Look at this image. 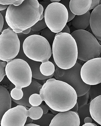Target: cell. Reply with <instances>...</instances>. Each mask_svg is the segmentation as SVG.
<instances>
[{
    "label": "cell",
    "mask_w": 101,
    "mask_h": 126,
    "mask_svg": "<svg viewBox=\"0 0 101 126\" xmlns=\"http://www.w3.org/2000/svg\"><path fill=\"white\" fill-rule=\"evenodd\" d=\"M61 0H50L52 3H59Z\"/></svg>",
    "instance_id": "42"
},
{
    "label": "cell",
    "mask_w": 101,
    "mask_h": 126,
    "mask_svg": "<svg viewBox=\"0 0 101 126\" xmlns=\"http://www.w3.org/2000/svg\"><path fill=\"white\" fill-rule=\"evenodd\" d=\"M51 62L55 66L54 76L56 80L63 81L70 85L75 90L77 97L82 96L88 92L90 85L84 83L81 77V64L76 62L71 68L64 70L58 67L54 60Z\"/></svg>",
    "instance_id": "7"
},
{
    "label": "cell",
    "mask_w": 101,
    "mask_h": 126,
    "mask_svg": "<svg viewBox=\"0 0 101 126\" xmlns=\"http://www.w3.org/2000/svg\"><path fill=\"white\" fill-rule=\"evenodd\" d=\"M31 28H28V29L22 32L23 33L25 34H27L29 33L31 31Z\"/></svg>",
    "instance_id": "39"
},
{
    "label": "cell",
    "mask_w": 101,
    "mask_h": 126,
    "mask_svg": "<svg viewBox=\"0 0 101 126\" xmlns=\"http://www.w3.org/2000/svg\"><path fill=\"white\" fill-rule=\"evenodd\" d=\"M7 62L6 75L15 87L22 89L29 86L31 82L32 73L27 62L18 58Z\"/></svg>",
    "instance_id": "6"
},
{
    "label": "cell",
    "mask_w": 101,
    "mask_h": 126,
    "mask_svg": "<svg viewBox=\"0 0 101 126\" xmlns=\"http://www.w3.org/2000/svg\"><path fill=\"white\" fill-rule=\"evenodd\" d=\"M11 98L15 100H21L23 96V93L22 89L16 88L12 89L10 94Z\"/></svg>",
    "instance_id": "25"
},
{
    "label": "cell",
    "mask_w": 101,
    "mask_h": 126,
    "mask_svg": "<svg viewBox=\"0 0 101 126\" xmlns=\"http://www.w3.org/2000/svg\"><path fill=\"white\" fill-rule=\"evenodd\" d=\"M44 8L37 0H24L21 5H10L5 16L8 25L16 33L31 28L44 18Z\"/></svg>",
    "instance_id": "2"
},
{
    "label": "cell",
    "mask_w": 101,
    "mask_h": 126,
    "mask_svg": "<svg viewBox=\"0 0 101 126\" xmlns=\"http://www.w3.org/2000/svg\"><path fill=\"white\" fill-rule=\"evenodd\" d=\"M90 104H87L81 107H79L77 112L80 121V126H82L84 124V119L86 117L91 118L89 111Z\"/></svg>",
    "instance_id": "20"
},
{
    "label": "cell",
    "mask_w": 101,
    "mask_h": 126,
    "mask_svg": "<svg viewBox=\"0 0 101 126\" xmlns=\"http://www.w3.org/2000/svg\"><path fill=\"white\" fill-rule=\"evenodd\" d=\"M31 109L27 110L26 107L18 105L9 110L2 118L1 126H24L27 118H31Z\"/></svg>",
    "instance_id": "10"
},
{
    "label": "cell",
    "mask_w": 101,
    "mask_h": 126,
    "mask_svg": "<svg viewBox=\"0 0 101 126\" xmlns=\"http://www.w3.org/2000/svg\"><path fill=\"white\" fill-rule=\"evenodd\" d=\"M77 113L70 110L60 112L52 119L49 126H80Z\"/></svg>",
    "instance_id": "12"
},
{
    "label": "cell",
    "mask_w": 101,
    "mask_h": 126,
    "mask_svg": "<svg viewBox=\"0 0 101 126\" xmlns=\"http://www.w3.org/2000/svg\"><path fill=\"white\" fill-rule=\"evenodd\" d=\"M80 76L86 84L94 85L101 83V58L88 61L82 66Z\"/></svg>",
    "instance_id": "11"
},
{
    "label": "cell",
    "mask_w": 101,
    "mask_h": 126,
    "mask_svg": "<svg viewBox=\"0 0 101 126\" xmlns=\"http://www.w3.org/2000/svg\"><path fill=\"white\" fill-rule=\"evenodd\" d=\"M11 106V97L8 91L0 85V124L3 116Z\"/></svg>",
    "instance_id": "16"
},
{
    "label": "cell",
    "mask_w": 101,
    "mask_h": 126,
    "mask_svg": "<svg viewBox=\"0 0 101 126\" xmlns=\"http://www.w3.org/2000/svg\"><path fill=\"white\" fill-rule=\"evenodd\" d=\"M23 50L30 59L42 63L48 61L52 54L51 46L47 40L37 34L26 38L23 42Z\"/></svg>",
    "instance_id": "5"
},
{
    "label": "cell",
    "mask_w": 101,
    "mask_h": 126,
    "mask_svg": "<svg viewBox=\"0 0 101 126\" xmlns=\"http://www.w3.org/2000/svg\"><path fill=\"white\" fill-rule=\"evenodd\" d=\"M71 34L77 46L78 59L87 62L100 58L101 46L92 33L86 30H77Z\"/></svg>",
    "instance_id": "4"
},
{
    "label": "cell",
    "mask_w": 101,
    "mask_h": 126,
    "mask_svg": "<svg viewBox=\"0 0 101 126\" xmlns=\"http://www.w3.org/2000/svg\"><path fill=\"white\" fill-rule=\"evenodd\" d=\"M44 18L47 27L54 33L62 31L68 19V13L65 7L59 3H52L44 11Z\"/></svg>",
    "instance_id": "8"
},
{
    "label": "cell",
    "mask_w": 101,
    "mask_h": 126,
    "mask_svg": "<svg viewBox=\"0 0 101 126\" xmlns=\"http://www.w3.org/2000/svg\"><path fill=\"white\" fill-rule=\"evenodd\" d=\"M89 96V93L88 92L82 96L77 97V102L78 103V107L87 104Z\"/></svg>",
    "instance_id": "28"
},
{
    "label": "cell",
    "mask_w": 101,
    "mask_h": 126,
    "mask_svg": "<svg viewBox=\"0 0 101 126\" xmlns=\"http://www.w3.org/2000/svg\"><path fill=\"white\" fill-rule=\"evenodd\" d=\"M43 85L40 84L35 79L32 78L31 82L29 86L22 88L23 96L21 100H15L11 98L12 101L18 105L23 106L25 107H31L32 106L29 103V97L34 94H40V89Z\"/></svg>",
    "instance_id": "13"
},
{
    "label": "cell",
    "mask_w": 101,
    "mask_h": 126,
    "mask_svg": "<svg viewBox=\"0 0 101 126\" xmlns=\"http://www.w3.org/2000/svg\"><path fill=\"white\" fill-rule=\"evenodd\" d=\"M60 32H62V33H66L70 34V30L69 28V27L66 24V26L62 30V31Z\"/></svg>",
    "instance_id": "34"
},
{
    "label": "cell",
    "mask_w": 101,
    "mask_h": 126,
    "mask_svg": "<svg viewBox=\"0 0 101 126\" xmlns=\"http://www.w3.org/2000/svg\"><path fill=\"white\" fill-rule=\"evenodd\" d=\"M33 121V120L32 119L29 117L27 118V121L25 123V125L28 124H32Z\"/></svg>",
    "instance_id": "38"
},
{
    "label": "cell",
    "mask_w": 101,
    "mask_h": 126,
    "mask_svg": "<svg viewBox=\"0 0 101 126\" xmlns=\"http://www.w3.org/2000/svg\"><path fill=\"white\" fill-rule=\"evenodd\" d=\"M78 103L77 102H76V104L74 105L73 108L70 109V110L77 113L78 109Z\"/></svg>",
    "instance_id": "36"
},
{
    "label": "cell",
    "mask_w": 101,
    "mask_h": 126,
    "mask_svg": "<svg viewBox=\"0 0 101 126\" xmlns=\"http://www.w3.org/2000/svg\"><path fill=\"white\" fill-rule=\"evenodd\" d=\"M100 5L99 0H92L89 11L92 9H94Z\"/></svg>",
    "instance_id": "32"
},
{
    "label": "cell",
    "mask_w": 101,
    "mask_h": 126,
    "mask_svg": "<svg viewBox=\"0 0 101 126\" xmlns=\"http://www.w3.org/2000/svg\"><path fill=\"white\" fill-rule=\"evenodd\" d=\"M24 126H40L34 124H28Z\"/></svg>",
    "instance_id": "41"
},
{
    "label": "cell",
    "mask_w": 101,
    "mask_h": 126,
    "mask_svg": "<svg viewBox=\"0 0 101 126\" xmlns=\"http://www.w3.org/2000/svg\"><path fill=\"white\" fill-rule=\"evenodd\" d=\"M101 4L93 10L91 14L90 24L96 38L101 40Z\"/></svg>",
    "instance_id": "14"
},
{
    "label": "cell",
    "mask_w": 101,
    "mask_h": 126,
    "mask_svg": "<svg viewBox=\"0 0 101 126\" xmlns=\"http://www.w3.org/2000/svg\"><path fill=\"white\" fill-rule=\"evenodd\" d=\"M45 29L44 30L43 34H42L41 36L45 38L50 44V43H51L53 44L55 36L57 33L52 32L48 27Z\"/></svg>",
    "instance_id": "24"
},
{
    "label": "cell",
    "mask_w": 101,
    "mask_h": 126,
    "mask_svg": "<svg viewBox=\"0 0 101 126\" xmlns=\"http://www.w3.org/2000/svg\"><path fill=\"white\" fill-rule=\"evenodd\" d=\"M92 0H71L70 8L72 13L76 15H81L89 11Z\"/></svg>",
    "instance_id": "15"
},
{
    "label": "cell",
    "mask_w": 101,
    "mask_h": 126,
    "mask_svg": "<svg viewBox=\"0 0 101 126\" xmlns=\"http://www.w3.org/2000/svg\"><path fill=\"white\" fill-rule=\"evenodd\" d=\"M55 116L53 114L47 113L43 114L41 118L37 120H33L32 123L40 126H49L52 119Z\"/></svg>",
    "instance_id": "21"
},
{
    "label": "cell",
    "mask_w": 101,
    "mask_h": 126,
    "mask_svg": "<svg viewBox=\"0 0 101 126\" xmlns=\"http://www.w3.org/2000/svg\"><path fill=\"white\" fill-rule=\"evenodd\" d=\"M81 126H97L95 124L93 123L85 124Z\"/></svg>",
    "instance_id": "40"
},
{
    "label": "cell",
    "mask_w": 101,
    "mask_h": 126,
    "mask_svg": "<svg viewBox=\"0 0 101 126\" xmlns=\"http://www.w3.org/2000/svg\"><path fill=\"white\" fill-rule=\"evenodd\" d=\"M70 1V0H60L59 2V3L63 5L67 10L68 13V19L67 23L71 21L76 15L72 13L70 9L69 5Z\"/></svg>",
    "instance_id": "27"
},
{
    "label": "cell",
    "mask_w": 101,
    "mask_h": 126,
    "mask_svg": "<svg viewBox=\"0 0 101 126\" xmlns=\"http://www.w3.org/2000/svg\"><path fill=\"white\" fill-rule=\"evenodd\" d=\"M91 14L89 11L81 15H75L72 20V24L78 30H85L90 24Z\"/></svg>",
    "instance_id": "18"
},
{
    "label": "cell",
    "mask_w": 101,
    "mask_h": 126,
    "mask_svg": "<svg viewBox=\"0 0 101 126\" xmlns=\"http://www.w3.org/2000/svg\"><path fill=\"white\" fill-rule=\"evenodd\" d=\"M101 95L92 99L90 104L91 116L98 124L101 125Z\"/></svg>",
    "instance_id": "17"
},
{
    "label": "cell",
    "mask_w": 101,
    "mask_h": 126,
    "mask_svg": "<svg viewBox=\"0 0 101 126\" xmlns=\"http://www.w3.org/2000/svg\"><path fill=\"white\" fill-rule=\"evenodd\" d=\"M42 101L53 110H70L77 102V95L74 89L67 83L54 78L48 79L40 91Z\"/></svg>",
    "instance_id": "1"
},
{
    "label": "cell",
    "mask_w": 101,
    "mask_h": 126,
    "mask_svg": "<svg viewBox=\"0 0 101 126\" xmlns=\"http://www.w3.org/2000/svg\"><path fill=\"white\" fill-rule=\"evenodd\" d=\"M29 101L32 107H37L41 104L43 101L39 94H34L30 96Z\"/></svg>",
    "instance_id": "23"
},
{
    "label": "cell",
    "mask_w": 101,
    "mask_h": 126,
    "mask_svg": "<svg viewBox=\"0 0 101 126\" xmlns=\"http://www.w3.org/2000/svg\"><path fill=\"white\" fill-rule=\"evenodd\" d=\"M9 5H4L0 4V11H3L8 7Z\"/></svg>",
    "instance_id": "37"
},
{
    "label": "cell",
    "mask_w": 101,
    "mask_h": 126,
    "mask_svg": "<svg viewBox=\"0 0 101 126\" xmlns=\"http://www.w3.org/2000/svg\"><path fill=\"white\" fill-rule=\"evenodd\" d=\"M39 106L41 108L42 110L43 111V114H46L47 113H48V110H50L52 112L54 113V112L56 111L52 110L50 109V108L46 104V103L45 105L43 104L42 102L41 104Z\"/></svg>",
    "instance_id": "31"
},
{
    "label": "cell",
    "mask_w": 101,
    "mask_h": 126,
    "mask_svg": "<svg viewBox=\"0 0 101 126\" xmlns=\"http://www.w3.org/2000/svg\"><path fill=\"white\" fill-rule=\"evenodd\" d=\"M7 62L0 60V82L6 76L5 69Z\"/></svg>",
    "instance_id": "30"
},
{
    "label": "cell",
    "mask_w": 101,
    "mask_h": 126,
    "mask_svg": "<svg viewBox=\"0 0 101 126\" xmlns=\"http://www.w3.org/2000/svg\"><path fill=\"white\" fill-rule=\"evenodd\" d=\"M47 27L45 23V19L38 21L35 25L31 28V30L34 32H39Z\"/></svg>",
    "instance_id": "26"
},
{
    "label": "cell",
    "mask_w": 101,
    "mask_h": 126,
    "mask_svg": "<svg viewBox=\"0 0 101 126\" xmlns=\"http://www.w3.org/2000/svg\"><path fill=\"white\" fill-rule=\"evenodd\" d=\"M84 122L85 124L92 123V120L91 118L87 117L84 119Z\"/></svg>",
    "instance_id": "35"
},
{
    "label": "cell",
    "mask_w": 101,
    "mask_h": 126,
    "mask_svg": "<svg viewBox=\"0 0 101 126\" xmlns=\"http://www.w3.org/2000/svg\"><path fill=\"white\" fill-rule=\"evenodd\" d=\"M20 42L17 34L10 28L4 30L0 35V60L6 62L18 54Z\"/></svg>",
    "instance_id": "9"
},
{
    "label": "cell",
    "mask_w": 101,
    "mask_h": 126,
    "mask_svg": "<svg viewBox=\"0 0 101 126\" xmlns=\"http://www.w3.org/2000/svg\"><path fill=\"white\" fill-rule=\"evenodd\" d=\"M91 98L93 99L101 95V83L90 86L88 92Z\"/></svg>",
    "instance_id": "22"
},
{
    "label": "cell",
    "mask_w": 101,
    "mask_h": 126,
    "mask_svg": "<svg viewBox=\"0 0 101 126\" xmlns=\"http://www.w3.org/2000/svg\"><path fill=\"white\" fill-rule=\"evenodd\" d=\"M54 62L59 68L67 70L76 64L78 50L75 40L71 34L59 32L56 34L52 45Z\"/></svg>",
    "instance_id": "3"
},
{
    "label": "cell",
    "mask_w": 101,
    "mask_h": 126,
    "mask_svg": "<svg viewBox=\"0 0 101 126\" xmlns=\"http://www.w3.org/2000/svg\"><path fill=\"white\" fill-rule=\"evenodd\" d=\"M99 3H100V4L101 5V0H99Z\"/></svg>",
    "instance_id": "43"
},
{
    "label": "cell",
    "mask_w": 101,
    "mask_h": 126,
    "mask_svg": "<svg viewBox=\"0 0 101 126\" xmlns=\"http://www.w3.org/2000/svg\"><path fill=\"white\" fill-rule=\"evenodd\" d=\"M24 0H0V4L4 5H13L18 6L23 3Z\"/></svg>",
    "instance_id": "29"
},
{
    "label": "cell",
    "mask_w": 101,
    "mask_h": 126,
    "mask_svg": "<svg viewBox=\"0 0 101 126\" xmlns=\"http://www.w3.org/2000/svg\"><path fill=\"white\" fill-rule=\"evenodd\" d=\"M40 69L42 74L46 76H51L54 74L55 70V66L53 63L49 61L42 63Z\"/></svg>",
    "instance_id": "19"
},
{
    "label": "cell",
    "mask_w": 101,
    "mask_h": 126,
    "mask_svg": "<svg viewBox=\"0 0 101 126\" xmlns=\"http://www.w3.org/2000/svg\"><path fill=\"white\" fill-rule=\"evenodd\" d=\"M4 23V18L2 15L0 13V33L3 29Z\"/></svg>",
    "instance_id": "33"
}]
</instances>
